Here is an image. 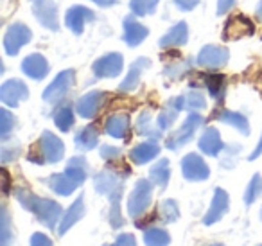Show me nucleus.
Returning <instances> with one entry per match:
<instances>
[{
	"label": "nucleus",
	"mask_w": 262,
	"mask_h": 246,
	"mask_svg": "<svg viewBox=\"0 0 262 246\" xmlns=\"http://www.w3.org/2000/svg\"><path fill=\"white\" fill-rule=\"evenodd\" d=\"M15 198L18 199V203L24 209L33 212L40 219V223L45 224L47 228H54L63 214L59 203L49 198H40V196L27 191V189H15Z\"/></svg>",
	"instance_id": "f257e3e1"
},
{
	"label": "nucleus",
	"mask_w": 262,
	"mask_h": 246,
	"mask_svg": "<svg viewBox=\"0 0 262 246\" xmlns=\"http://www.w3.org/2000/svg\"><path fill=\"white\" fill-rule=\"evenodd\" d=\"M65 155V146H63L61 138L56 137L52 131H43L38 138L36 144L31 148L27 160L38 166L43 163H56L63 158Z\"/></svg>",
	"instance_id": "f03ea898"
},
{
	"label": "nucleus",
	"mask_w": 262,
	"mask_h": 246,
	"mask_svg": "<svg viewBox=\"0 0 262 246\" xmlns=\"http://www.w3.org/2000/svg\"><path fill=\"white\" fill-rule=\"evenodd\" d=\"M151 199H153V181L149 180H139L133 187V191L129 192V198H127V214L129 217L137 219L142 214H146L147 207L151 205Z\"/></svg>",
	"instance_id": "7ed1b4c3"
},
{
	"label": "nucleus",
	"mask_w": 262,
	"mask_h": 246,
	"mask_svg": "<svg viewBox=\"0 0 262 246\" xmlns=\"http://www.w3.org/2000/svg\"><path fill=\"white\" fill-rule=\"evenodd\" d=\"M205 124L203 115H200L198 112H190L187 115V119L183 120V124L167 138L165 146L167 149H172V151H178L180 148H183L185 144H189L192 140V137L196 135V131L200 130L201 126Z\"/></svg>",
	"instance_id": "20e7f679"
},
{
	"label": "nucleus",
	"mask_w": 262,
	"mask_h": 246,
	"mask_svg": "<svg viewBox=\"0 0 262 246\" xmlns=\"http://www.w3.org/2000/svg\"><path fill=\"white\" fill-rule=\"evenodd\" d=\"M94 187L99 194L108 196L110 201L112 199H120L124 191V176L117 173V171L104 169L94 176Z\"/></svg>",
	"instance_id": "39448f33"
},
{
	"label": "nucleus",
	"mask_w": 262,
	"mask_h": 246,
	"mask_svg": "<svg viewBox=\"0 0 262 246\" xmlns=\"http://www.w3.org/2000/svg\"><path fill=\"white\" fill-rule=\"evenodd\" d=\"M74 83H76V72H74L72 69L63 70V72H59L58 76L52 79V83L45 88L41 97H43V101L49 102V105H58V102H61L63 99L69 95Z\"/></svg>",
	"instance_id": "423d86ee"
},
{
	"label": "nucleus",
	"mask_w": 262,
	"mask_h": 246,
	"mask_svg": "<svg viewBox=\"0 0 262 246\" xmlns=\"http://www.w3.org/2000/svg\"><path fill=\"white\" fill-rule=\"evenodd\" d=\"M33 40V31L24 22H13L4 34V51L8 56H16L22 47Z\"/></svg>",
	"instance_id": "0eeeda50"
},
{
	"label": "nucleus",
	"mask_w": 262,
	"mask_h": 246,
	"mask_svg": "<svg viewBox=\"0 0 262 246\" xmlns=\"http://www.w3.org/2000/svg\"><path fill=\"white\" fill-rule=\"evenodd\" d=\"M228 59L230 52L223 45H205L196 56L198 67H201L205 70H212V72L223 69L228 63Z\"/></svg>",
	"instance_id": "6e6552de"
},
{
	"label": "nucleus",
	"mask_w": 262,
	"mask_h": 246,
	"mask_svg": "<svg viewBox=\"0 0 262 246\" xmlns=\"http://www.w3.org/2000/svg\"><path fill=\"white\" fill-rule=\"evenodd\" d=\"M124 69V58L120 52H108L101 56L92 65V72L97 79H112L117 77Z\"/></svg>",
	"instance_id": "1a4fd4ad"
},
{
	"label": "nucleus",
	"mask_w": 262,
	"mask_h": 246,
	"mask_svg": "<svg viewBox=\"0 0 262 246\" xmlns=\"http://www.w3.org/2000/svg\"><path fill=\"white\" fill-rule=\"evenodd\" d=\"M94 20L95 13L90 8H86V6H70L65 13V26L69 27L70 33L77 34V36L83 34L84 27L94 22Z\"/></svg>",
	"instance_id": "9d476101"
},
{
	"label": "nucleus",
	"mask_w": 262,
	"mask_h": 246,
	"mask_svg": "<svg viewBox=\"0 0 262 246\" xmlns=\"http://www.w3.org/2000/svg\"><path fill=\"white\" fill-rule=\"evenodd\" d=\"M182 174L189 181H203L210 176V169L201 155L189 153L182 158Z\"/></svg>",
	"instance_id": "9b49d317"
},
{
	"label": "nucleus",
	"mask_w": 262,
	"mask_h": 246,
	"mask_svg": "<svg viewBox=\"0 0 262 246\" xmlns=\"http://www.w3.org/2000/svg\"><path fill=\"white\" fill-rule=\"evenodd\" d=\"M33 15L45 29L49 31H58L59 22H58V4L54 0H36L33 4Z\"/></svg>",
	"instance_id": "f8f14e48"
},
{
	"label": "nucleus",
	"mask_w": 262,
	"mask_h": 246,
	"mask_svg": "<svg viewBox=\"0 0 262 246\" xmlns=\"http://www.w3.org/2000/svg\"><path fill=\"white\" fill-rule=\"evenodd\" d=\"M149 36V29L137 20L135 15H127L122 20V40L127 47H139Z\"/></svg>",
	"instance_id": "ddd939ff"
},
{
	"label": "nucleus",
	"mask_w": 262,
	"mask_h": 246,
	"mask_svg": "<svg viewBox=\"0 0 262 246\" xmlns=\"http://www.w3.org/2000/svg\"><path fill=\"white\" fill-rule=\"evenodd\" d=\"M27 97H29V88L22 79H8L0 88V99L6 106H11V108H16Z\"/></svg>",
	"instance_id": "4468645a"
},
{
	"label": "nucleus",
	"mask_w": 262,
	"mask_h": 246,
	"mask_svg": "<svg viewBox=\"0 0 262 246\" xmlns=\"http://www.w3.org/2000/svg\"><path fill=\"white\" fill-rule=\"evenodd\" d=\"M104 102H106V92H101V90L88 92V94L79 97V101L76 102V112L79 113V117H83V119H94L102 110Z\"/></svg>",
	"instance_id": "2eb2a0df"
},
{
	"label": "nucleus",
	"mask_w": 262,
	"mask_h": 246,
	"mask_svg": "<svg viewBox=\"0 0 262 246\" xmlns=\"http://www.w3.org/2000/svg\"><path fill=\"white\" fill-rule=\"evenodd\" d=\"M151 67V59L149 58H139L129 65L126 77L122 79V83L119 85V92L124 94H129V92H135L140 85V77Z\"/></svg>",
	"instance_id": "dca6fc26"
},
{
	"label": "nucleus",
	"mask_w": 262,
	"mask_h": 246,
	"mask_svg": "<svg viewBox=\"0 0 262 246\" xmlns=\"http://www.w3.org/2000/svg\"><path fill=\"white\" fill-rule=\"evenodd\" d=\"M49 61L43 54L40 52H33V54L26 56L22 61V72L26 74L29 79L41 81L43 77H47L49 74Z\"/></svg>",
	"instance_id": "f3484780"
},
{
	"label": "nucleus",
	"mask_w": 262,
	"mask_h": 246,
	"mask_svg": "<svg viewBox=\"0 0 262 246\" xmlns=\"http://www.w3.org/2000/svg\"><path fill=\"white\" fill-rule=\"evenodd\" d=\"M182 110H185V97H183V95L169 99V102L165 105V108L158 113V119H157L158 128H160L162 131L169 130V128L176 122V119H178V115H180Z\"/></svg>",
	"instance_id": "a211bd4d"
},
{
	"label": "nucleus",
	"mask_w": 262,
	"mask_h": 246,
	"mask_svg": "<svg viewBox=\"0 0 262 246\" xmlns=\"http://www.w3.org/2000/svg\"><path fill=\"white\" fill-rule=\"evenodd\" d=\"M187 40H189V26H187V22H178L160 38L158 47L160 49L182 47V45L187 44Z\"/></svg>",
	"instance_id": "6ab92c4d"
},
{
	"label": "nucleus",
	"mask_w": 262,
	"mask_h": 246,
	"mask_svg": "<svg viewBox=\"0 0 262 246\" xmlns=\"http://www.w3.org/2000/svg\"><path fill=\"white\" fill-rule=\"evenodd\" d=\"M158 155H160V144H158V140H151L149 138V140L140 142L139 146L131 149L129 160L133 163H137V166H144V163L157 158Z\"/></svg>",
	"instance_id": "aec40b11"
},
{
	"label": "nucleus",
	"mask_w": 262,
	"mask_h": 246,
	"mask_svg": "<svg viewBox=\"0 0 262 246\" xmlns=\"http://www.w3.org/2000/svg\"><path fill=\"white\" fill-rule=\"evenodd\" d=\"M198 146H200L201 153L208 156H219L223 149H225V142L221 140V135H219V131L215 128H207L201 133Z\"/></svg>",
	"instance_id": "412c9836"
},
{
	"label": "nucleus",
	"mask_w": 262,
	"mask_h": 246,
	"mask_svg": "<svg viewBox=\"0 0 262 246\" xmlns=\"http://www.w3.org/2000/svg\"><path fill=\"white\" fill-rule=\"evenodd\" d=\"M226 210H228V194H226V191H223V189H215L210 209H208L207 216L203 217V223L207 224V227L208 224L217 223L226 214Z\"/></svg>",
	"instance_id": "4be33fe9"
},
{
	"label": "nucleus",
	"mask_w": 262,
	"mask_h": 246,
	"mask_svg": "<svg viewBox=\"0 0 262 246\" xmlns=\"http://www.w3.org/2000/svg\"><path fill=\"white\" fill-rule=\"evenodd\" d=\"M84 212H86V207H84V196L79 194L76 198V201L69 207L65 214H63L61 221H59V228H58V234L63 235L69 228H72L74 224L77 223L79 219H83Z\"/></svg>",
	"instance_id": "5701e85b"
},
{
	"label": "nucleus",
	"mask_w": 262,
	"mask_h": 246,
	"mask_svg": "<svg viewBox=\"0 0 262 246\" xmlns=\"http://www.w3.org/2000/svg\"><path fill=\"white\" fill-rule=\"evenodd\" d=\"M131 128V120L129 115L126 113H113L106 119L104 124V131L113 138H126L127 133H129Z\"/></svg>",
	"instance_id": "b1692460"
},
{
	"label": "nucleus",
	"mask_w": 262,
	"mask_h": 246,
	"mask_svg": "<svg viewBox=\"0 0 262 246\" xmlns=\"http://www.w3.org/2000/svg\"><path fill=\"white\" fill-rule=\"evenodd\" d=\"M99 144V128L97 124H88L76 133V148L79 151H90Z\"/></svg>",
	"instance_id": "393cba45"
},
{
	"label": "nucleus",
	"mask_w": 262,
	"mask_h": 246,
	"mask_svg": "<svg viewBox=\"0 0 262 246\" xmlns=\"http://www.w3.org/2000/svg\"><path fill=\"white\" fill-rule=\"evenodd\" d=\"M45 181H47V185L51 187V191L56 192V194H59V196H70L77 187H79L72 178L67 176V173L51 174Z\"/></svg>",
	"instance_id": "a878e982"
},
{
	"label": "nucleus",
	"mask_w": 262,
	"mask_h": 246,
	"mask_svg": "<svg viewBox=\"0 0 262 246\" xmlns=\"http://www.w3.org/2000/svg\"><path fill=\"white\" fill-rule=\"evenodd\" d=\"M137 131L144 137L151 138V140H160L162 138V130L158 128V124H153V117H151L149 110H144L137 119Z\"/></svg>",
	"instance_id": "bb28decb"
},
{
	"label": "nucleus",
	"mask_w": 262,
	"mask_h": 246,
	"mask_svg": "<svg viewBox=\"0 0 262 246\" xmlns=\"http://www.w3.org/2000/svg\"><path fill=\"white\" fill-rule=\"evenodd\" d=\"M65 173L69 178H72L77 185H81L88 176V162L84 156H72V158L67 162Z\"/></svg>",
	"instance_id": "cd10ccee"
},
{
	"label": "nucleus",
	"mask_w": 262,
	"mask_h": 246,
	"mask_svg": "<svg viewBox=\"0 0 262 246\" xmlns=\"http://www.w3.org/2000/svg\"><path fill=\"white\" fill-rule=\"evenodd\" d=\"M171 178V166H169L167 158H160L153 167L149 169V180L153 181V185L160 189H165Z\"/></svg>",
	"instance_id": "c85d7f7f"
},
{
	"label": "nucleus",
	"mask_w": 262,
	"mask_h": 246,
	"mask_svg": "<svg viewBox=\"0 0 262 246\" xmlns=\"http://www.w3.org/2000/svg\"><path fill=\"white\" fill-rule=\"evenodd\" d=\"M217 119L221 120L223 124H228V126L235 128L237 131H241L243 135H250V122L248 119L239 112H232V110H223L217 115Z\"/></svg>",
	"instance_id": "c756f323"
},
{
	"label": "nucleus",
	"mask_w": 262,
	"mask_h": 246,
	"mask_svg": "<svg viewBox=\"0 0 262 246\" xmlns=\"http://www.w3.org/2000/svg\"><path fill=\"white\" fill-rule=\"evenodd\" d=\"M74 120H76V117H74L72 105H61V106H58V108H56L54 124L58 126L59 131H63V133L70 131V130H72V126H74Z\"/></svg>",
	"instance_id": "7c9ffc66"
},
{
	"label": "nucleus",
	"mask_w": 262,
	"mask_h": 246,
	"mask_svg": "<svg viewBox=\"0 0 262 246\" xmlns=\"http://www.w3.org/2000/svg\"><path fill=\"white\" fill-rule=\"evenodd\" d=\"M230 33V38H241L244 34H251L253 33V24L246 18V16H235L232 18L228 24H226V31H225V36Z\"/></svg>",
	"instance_id": "2f4dec72"
},
{
	"label": "nucleus",
	"mask_w": 262,
	"mask_h": 246,
	"mask_svg": "<svg viewBox=\"0 0 262 246\" xmlns=\"http://www.w3.org/2000/svg\"><path fill=\"white\" fill-rule=\"evenodd\" d=\"M144 242H146V246H169L171 235L165 228L151 227L144 232Z\"/></svg>",
	"instance_id": "473e14b6"
},
{
	"label": "nucleus",
	"mask_w": 262,
	"mask_h": 246,
	"mask_svg": "<svg viewBox=\"0 0 262 246\" xmlns=\"http://www.w3.org/2000/svg\"><path fill=\"white\" fill-rule=\"evenodd\" d=\"M205 85H207L208 92H210V95L214 99H217V101H221L223 97H225V90H226V79L225 76H221V74H207L205 76Z\"/></svg>",
	"instance_id": "72a5a7b5"
},
{
	"label": "nucleus",
	"mask_w": 262,
	"mask_h": 246,
	"mask_svg": "<svg viewBox=\"0 0 262 246\" xmlns=\"http://www.w3.org/2000/svg\"><path fill=\"white\" fill-rule=\"evenodd\" d=\"M160 0H129V13L135 16H147L157 11Z\"/></svg>",
	"instance_id": "f704fd0d"
},
{
	"label": "nucleus",
	"mask_w": 262,
	"mask_h": 246,
	"mask_svg": "<svg viewBox=\"0 0 262 246\" xmlns=\"http://www.w3.org/2000/svg\"><path fill=\"white\" fill-rule=\"evenodd\" d=\"M183 97H185V110L189 112H201L207 108V97L201 90H189Z\"/></svg>",
	"instance_id": "c9c22d12"
},
{
	"label": "nucleus",
	"mask_w": 262,
	"mask_h": 246,
	"mask_svg": "<svg viewBox=\"0 0 262 246\" xmlns=\"http://www.w3.org/2000/svg\"><path fill=\"white\" fill-rule=\"evenodd\" d=\"M262 196V176L260 174H253V178L248 183L246 191H244V203L246 205H253L258 198Z\"/></svg>",
	"instance_id": "e433bc0d"
},
{
	"label": "nucleus",
	"mask_w": 262,
	"mask_h": 246,
	"mask_svg": "<svg viewBox=\"0 0 262 246\" xmlns=\"http://www.w3.org/2000/svg\"><path fill=\"white\" fill-rule=\"evenodd\" d=\"M158 216L164 223H174L180 217V210H178V203L174 199H165L160 203L158 207Z\"/></svg>",
	"instance_id": "4c0bfd02"
},
{
	"label": "nucleus",
	"mask_w": 262,
	"mask_h": 246,
	"mask_svg": "<svg viewBox=\"0 0 262 246\" xmlns=\"http://www.w3.org/2000/svg\"><path fill=\"white\" fill-rule=\"evenodd\" d=\"M20 149L22 148H20L18 142H15V140L9 142V138H4V140H2V149H0V160H2V163H9L18 158Z\"/></svg>",
	"instance_id": "58836bf2"
},
{
	"label": "nucleus",
	"mask_w": 262,
	"mask_h": 246,
	"mask_svg": "<svg viewBox=\"0 0 262 246\" xmlns=\"http://www.w3.org/2000/svg\"><path fill=\"white\" fill-rule=\"evenodd\" d=\"M190 70V59H182V61L171 63V65L165 67V76L169 79H180Z\"/></svg>",
	"instance_id": "ea45409f"
},
{
	"label": "nucleus",
	"mask_w": 262,
	"mask_h": 246,
	"mask_svg": "<svg viewBox=\"0 0 262 246\" xmlns=\"http://www.w3.org/2000/svg\"><path fill=\"white\" fill-rule=\"evenodd\" d=\"M15 122H16L15 115H13L8 108L0 110V135H2V140L9 137V133H11L13 128H15Z\"/></svg>",
	"instance_id": "a19ab883"
},
{
	"label": "nucleus",
	"mask_w": 262,
	"mask_h": 246,
	"mask_svg": "<svg viewBox=\"0 0 262 246\" xmlns=\"http://www.w3.org/2000/svg\"><path fill=\"white\" fill-rule=\"evenodd\" d=\"M13 234L11 230V221H9V212L2 209V232H0V244L2 246H11L13 244Z\"/></svg>",
	"instance_id": "79ce46f5"
},
{
	"label": "nucleus",
	"mask_w": 262,
	"mask_h": 246,
	"mask_svg": "<svg viewBox=\"0 0 262 246\" xmlns=\"http://www.w3.org/2000/svg\"><path fill=\"white\" fill-rule=\"evenodd\" d=\"M239 151H241L239 144L225 146V149H223V156H221V166L225 167V169H232V167L235 166V160H237Z\"/></svg>",
	"instance_id": "37998d69"
},
{
	"label": "nucleus",
	"mask_w": 262,
	"mask_h": 246,
	"mask_svg": "<svg viewBox=\"0 0 262 246\" xmlns=\"http://www.w3.org/2000/svg\"><path fill=\"white\" fill-rule=\"evenodd\" d=\"M99 153H101V158L106 160V162H112V160H119L120 156H122V149L115 148V146H106V144L101 146Z\"/></svg>",
	"instance_id": "c03bdc74"
},
{
	"label": "nucleus",
	"mask_w": 262,
	"mask_h": 246,
	"mask_svg": "<svg viewBox=\"0 0 262 246\" xmlns=\"http://www.w3.org/2000/svg\"><path fill=\"white\" fill-rule=\"evenodd\" d=\"M198 4H200V0H174V6L183 13H189L192 9H196Z\"/></svg>",
	"instance_id": "a18cd8bd"
},
{
	"label": "nucleus",
	"mask_w": 262,
	"mask_h": 246,
	"mask_svg": "<svg viewBox=\"0 0 262 246\" xmlns=\"http://www.w3.org/2000/svg\"><path fill=\"white\" fill-rule=\"evenodd\" d=\"M31 246H52V241L47 237V235L36 232V234L31 237Z\"/></svg>",
	"instance_id": "49530a36"
},
{
	"label": "nucleus",
	"mask_w": 262,
	"mask_h": 246,
	"mask_svg": "<svg viewBox=\"0 0 262 246\" xmlns=\"http://www.w3.org/2000/svg\"><path fill=\"white\" fill-rule=\"evenodd\" d=\"M235 6V0H217V15H226Z\"/></svg>",
	"instance_id": "de8ad7c7"
},
{
	"label": "nucleus",
	"mask_w": 262,
	"mask_h": 246,
	"mask_svg": "<svg viewBox=\"0 0 262 246\" xmlns=\"http://www.w3.org/2000/svg\"><path fill=\"white\" fill-rule=\"evenodd\" d=\"M117 244L119 246H137L135 237L131 234H120L119 239H117Z\"/></svg>",
	"instance_id": "09e8293b"
},
{
	"label": "nucleus",
	"mask_w": 262,
	"mask_h": 246,
	"mask_svg": "<svg viewBox=\"0 0 262 246\" xmlns=\"http://www.w3.org/2000/svg\"><path fill=\"white\" fill-rule=\"evenodd\" d=\"M90 2H94V4H97L99 8H112V6H115L119 0H90Z\"/></svg>",
	"instance_id": "8fccbe9b"
},
{
	"label": "nucleus",
	"mask_w": 262,
	"mask_h": 246,
	"mask_svg": "<svg viewBox=\"0 0 262 246\" xmlns=\"http://www.w3.org/2000/svg\"><path fill=\"white\" fill-rule=\"evenodd\" d=\"M262 155V137H260V140H258V144H257V148L253 149V153L250 155V160H255L257 156H260Z\"/></svg>",
	"instance_id": "3c124183"
},
{
	"label": "nucleus",
	"mask_w": 262,
	"mask_h": 246,
	"mask_svg": "<svg viewBox=\"0 0 262 246\" xmlns=\"http://www.w3.org/2000/svg\"><path fill=\"white\" fill-rule=\"evenodd\" d=\"M255 15H257L258 22H262V0L257 4V9H255Z\"/></svg>",
	"instance_id": "603ef678"
},
{
	"label": "nucleus",
	"mask_w": 262,
	"mask_h": 246,
	"mask_svg": "<svg viewBox=\"0 0 262 246\" xmlns=\"http://www.w3.org/2000/svg\"><path fill=\"white\" fill-rule=\"evenodd\" d=\"M106 246H119V244H117V242H115V244H106Z\"/></svg>",
	"instance_id": "864d4df0"
},
{
	"label": "nucleus",
	"mask_w": 262,
	"mask_h": 246,
	"mask_svg": "<svg viewBox=\"0 0 262 246\" xmlns=\"http://www.w3.org/2000/svg\"><path fill=\"white\" fill-rule=\"evenodd\" d=\"M212 246H223V244H212Z\"/></svg>",
	"instance_id": "5fc2aeb1"
},
{
	"label": "nucleus",
	"mask_w": 262,
	"mask_h": 246,
	"mask_svg": "<svg viewBox=\"0 0 262 246\" xmlns=\"http://www.w3.org/2000/svg\"><path fill=\"white\" fill-rule=\"evenodd\" d=\"M260 217H262V210H260Z\"/></svg>",
	"instance_id": "6e6d98bb"
},
{
	"label": "nucleus",
	"mask_w": 262,
	"mask_h": 246,
	"mask_svg": "<svg viewBox=\"0 0 262 246\" xmlns=\"http://www.w3.org/2000/svg\"><path fill=\"white\" fill-rule=\"evenodd\" d=\"M33 2H36V0H33Z\"/></svg>",
	"instance_id": "4d7b16f0"
}]
</instances>
